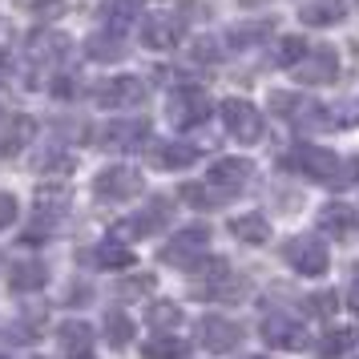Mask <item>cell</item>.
I'll return each mask as SVG.
<instances>
[{"label": "cell", "mask_w": 359, "mask_h": 359, "mask_svg": "<svg viewBox=\"0 0 359 359\" xmlns=\"http://www.w3.org/2000/svg\"><path fill=\"white\" fill-rule=\"evenodd\" d=\"M283 259L291 262L299 275H311V278H319L327 271V246L315 238V234H303V238H291V243L283 246Z\"/></svg>", "instance_id": "6da1fadb"}, {"label": "cell", "mask_w": 359, "mask_h": 359, "mask_svg": "<svg viewBox=\"0 0 359 359\" xmlns=\"http://www.w3.org/2000/svg\"><path fill=\"white\" fill-rule=\"evenodd\" d=\"M283 162H287V170H294V174H307V178H315V182H327V186H331L335 170H339L335 154H327V149H315V146L291 149Z\"/></svg>", "instance_id": "7a4b0ae2"}, {"label": "cell", "mask_w": 359, "mask_h": 359, "mask_svg": "<svg viewBox=\"0 0 359 359\" xmlns=\"http://www.w3.org/2000/svg\"><path fill=\"white\" fill-rule=\"evenodd\" d=\"M222 121H226V130L234 133V137H243V142H259V137H262L259 109H255L250 101H243V97L222 101Z\"/></svg>", "instance_id": "3957f363"}, {"label": "cell", "mask_w": 359, "mask_h": 359, "mask_svg": "<svg viewBox=\"0 0 359 359\" xmlns=\"http://www.w3.org/2000/svg\"><path fill=\"white\" fill-rule=\"evenodd\" d=\"M206 117H210V97L202 89H182V93H174V101H170V126L174 130H190V126L206 121Z\"/></svg>", "instance_id": "277c9868"}, {"label": "cell", "mask_w": 359, "mask_h": 359, "mask_svg": "<svg viewBox=\"0 0 359 359\" xmlns=\"http://www.w3.org/2000/svg\"><path fill=\"white\" fill-rule=\"evenodd\" d=\"M93 190H97L101 198H109V202H126V198H133L142 190V174H137L133 165H109L105 174H97Z\"/></svg>", "instance_id": "5b68a950"}, {"label": "cell", "mask_w": 359, "mask_h": 359, "mask_svg": "<svg viewBox=\"0 0 359 359\" xmlns=\"http://www.w3.org/2000/svg\"><path fill=\"white\" fill-rule=\"evenodd\" d=\"M291 69H294V77H299L303 85H331V81H335V73H339L335 53H331V49H315L311 57L303 53Z\"/></svg>", "instance_id": "8992f818"}, {"label": "cell", "mask_w": 359, "mask_h": 359, "mask_svg": "<svg viewBox=\"0 0 359 359\" xmlns=\"http://www.w3.org/2000/svg\"><path fill=\"white\" fill-rule=\"evenodd\" d=\"M262 339L271 343V347H287V351H294V347L307 343V331H303V323L291 319V315H271V319L262 323Z\"/></svg>", "instance_id": "52a82bcc"}, {"label": "cell", "mask_w": 359, "mask_h": 359, "mask_svg": "<svg viewBox=\"0 0 359 359\" xmlns=\"http://www.w3.org/2000/svg\"><path fill=\"white\" fill-rule=\"evenodd\" d=\"M238 339H243V331L230 323V319H202L198 323V343L206 351H230Z\"/></svg>", "instance_id": "ba28073f"}, {"label": "cell", "mask_w": 359, "mask_h": 359, "mask_svg": "<svg viewBox=\"0 0 359 359\" xmlns=\"http://www.w3.org/2000/svg\"><path fill=\"white\" fill-rule=\"evenodd\" d=\"M101 105H142L146 101V85L137 81V77H114V81H105L97 89Z\"/></svg>", "instance_id": "9c48e42d"}, {"label": "cell", "mask_w": 359, "mask_h": 359, "mask_svg": "<svg viewBox=\"0 0 359 359\" xmlns=\"http://www.w3.org/2000/svg\"><path fill=\"white\" fill-rule=\"evenodd\" d=\"M246 178H250V162H243V158H218L206 170V182L214 190H238Z\"/></svg>", "instance_id": "30bf717a"}, {"label": "cell", "mask_w": 359, "mask_h": 359, "mask_svg": "<svg viewBox=\"0 0 359 359\" xmlns=\"http://www.w3.org/2000/svg\"><path fill=\"white\" fill-rule=\"evenodd\" d=\"M210 246V226H186L174 234V243H170V250H165V259H178V266H186V259L190 255H198V250H206Z\"/></svg>", "instance_id": "8fae6325"}, {"label": "cell", "mask_w": 359, "mask_h": 359, "mask_svg": "<svg viewBox=\"0 0 359 359\" xmlns=\"http://www.w3.org/2000/svg\"><path fill=\"white\" fill-rule=\"evenodd\" d=\"M146 133H149L146 121H114V126H105L101 146L105 149H137L146 142Z\"/></svg>", "instance_id": "7c38bea8"}, {"label": "cell", "mask_w": 359, "mask_h": 359, "mask_svg": "<svg viewBox=\"0 0 359 359\" xmlns=\"http://www.w3.org/2000/svg\"><path fill=\"white\" fill-rule=\"evenodd\" d=\"M178 33H182V25L174 17H146L142 20V41H146L149 49H170V45H178Z\"/></svg>", "instance_id": "4fadbf2b"}, {"label": "cell", "mask_w": 359, "mask_h": 359, "mask_svg": "<svg viewBox=\"0 0 359 359\" xmlns=\"http://www.w3.org/2000/svg\"><path fill=\"white\" fill-rule=\"evenodd\" d=\"M33 133H36L33 117H25V114L13 117V121H8V130H4V137H0V154H4V158H17L20 149L33 142Z\"/></svg>", "instance_id": "5bb4252c"}, {"label": "cell", "mask_w": 359, "mask_h": 359, "mask_svg": "<svg viewBox=\"0 0 359 359\" xmlns=\"http://www.w3.org/2000/svg\"><path fill=\"white\" fill-rule=\"evenodd\" d=\"M319 230H327V234H347V230H355V210L351 206H343V202H331V206H323L319 210Z\"/></svg>", "instance_id": "9a60e30c"}, {"label": "cell", "mask_w": 359, "mask_h": 359, "mask_svg": "<svg viewBox=\"0 0 359 359\" xmlns=\"http://www.w3.org/2000/svg\"><path fill=\"white\" fill-rule=\"evenodd\" d=\"M154 165L158 170H186V165H194V149L182 142H162V146H154Z\"/></svg>", "instance_id": "2e32d148"}, {"label": "cell", "mask_w": 359, "mask_h": 359, "mask_svg": "<svg viewBox=\"0 0 359 359\" xmlns=\"http://www.w3.org/2000/svg\"><path fill=\"white\" fill-rule=\"evenodd\" d=\"M45 278H49L45 262H17L8 283H13V291H36V287H45Z\"/></svg>", "instance_id": "e0dca14e"}, {"label": "cell", "mask_w": 359, "mask_h": 359, "mask_svg": "<svg viewBox=\"0 0 359 359\" xmlns=\"http://www.w3.org/2000/svg\"><path fill=\"white\" fill-rule=\"evenodd\" d=\"M230 230H234V238H243V243H266V234H271V226H266L262 214H238V218L230 222Z\"/></svg>", "instance_id": "ac0fdd59"}, {"label": "cell", "mask_w": 359, "mask_h": 359, "mask_svg": "<svg viewBox=\"0 0 359 359\" xmlns=\"http://www.w3.org/2000/svg\"><path fill=\"white\" fill-rule=\"evenodd\" d=\"M89 259H97L93 266H105V271H121V266H130V262H133V255H130V250H126L121 243H114V238H109V243H101L97 250L89 255Z\"/></svg>", "instance_id": "d6986e66"}, {"label": "cell", "mask_w": 359, "mask_h": 359, "mask_svg": "<svg viewBox=\"0 0 359 359\" xmlns=\"http://www.w3.org/2000/svg\"><path fill=\"white\" fill-rule=\"evenodd\" d=\"M299 17H303V25H335V20H343V4H339V0L303 4V8H299Z\"/></svg>", "instance_id": "ffe728a7"}, {"label": "cell", "mask_w": 359, "mask_h": 359, "mask_svg": "<svg viewBox=\"0 0 359 359\" xmlns=\"http://www.w3.org/2000/svg\"><path fill=\"white\" fill-rule=\"evenodd\" d=\"M65 49H69V41L61 33H33V41H29V53H33L36 61H41V57L53 61V57H61Z\"/></svg>", "instance_id": "44dd1931"}, {"label": "cell", "mask_w": 359, "mask_h": 359, "mask_svg": "<svg viewBox=\"0 0 359 359\" xmlns=\"http://www.w3.org/2000/svg\"><path fill=\"white\" fill-rule=\"evenodd\" d=\"M142 355L146 359H182L186 355V343L174 339V335H162V339H149L146 347H142Z\"/></svg>", "instance_id": "7402d4cb"}, {"label": "cell", "mask_w": 359, "mask_h": 359, "mask_svg": "<svg viewBox=\"0 0 359 359\" xmlns=\"http://www.w3.org/2000/svg\"><path fill=\"white\" fill-rule=\"evenodd\" d=\"M105 339L114 343V347H126V343L133 339V323L121 311H109V315H105Z\"/></svg>", "instance_id": "603a6c76"}, {"label": "cell", "mask_w": 359, "mask_h": 359, "mask_svg": "<svg viewBox=\"0 0 359 359\" xmlns=\"http://www.w3.org/2000/svg\"><path fill=\"white\" fill-rule=\"evenodd\" d=\"M351 343H355V331H327L319 343V359H339Z\"/></svg>", "instance_id": "cb8c5ba5"}, {"label": "cell", "mask_w": 359, "mask_h": 359, "mask_svg": "<svg viewBox=\"0 0 359 359\" xmlns=\"http://www.w3.org/2000/svg\"><path fill=\"white\" fill-rule=\"evenodd\" d=\"M146 319H149V327H158V331H170V327H178V323H182V311L174 307V303H154Z\"/></svg>", "instance_id": "d4e9b609"}, {"label": "cell", "mask_w": 359, "mask_h": 359, "mask_svg": "<svg viewBox=\"0 0 359 359\" xmlns=\"http://www.w3.org/2000/svg\"><path fill=\"white\" fill-rule=\"evenodd\" d=\"M154 287H158L154 275H133V278H121V283H117V294H121V299H142V294H149Z\"/></svg>", "instance_id": "484cf974"}, {"label": "cell", "mask_w": 359, "mask_h": 359, "mask_svg": "<svg viewBox=\"0 0 359 359\" xmlns=\"http://www.w3.org/2000/svg\"><path fill=\"white\" fill-rule=\"evenodd\" d=\"M303 53H307V41H303V36H283V41H278L275 61H278V65H287V69H291L294 61L303 57Z\"/></svg>", "instance_id": "4316f807"}, {"label": "cell", "mask_w": 359, "mask_h": 359, "mask_svg": "<svg viewBox=\"0 0 359 359\" xmlns=\"http://www.w3.org/2000/svg\"><path fill=\"white\" fill-rule=\"evenodd\" d=\"M89 339H93V331H89V323H81V319H73V323L61 327V343H65L69 351H73V347H89Z\"/></svg>", "instance_id": "83f0119b"}, {"label": "cell", "mask_w": 359, "mask_h": 359, "mask_svg": "<svg viewBox=\"0 0 359 359\" xmlns=\"http://www.w3.org/2000/svg\"><path fill=\"white\" fill-rule=\"evenodd\" d=\"M182 198H186L194 210H202V206H218V202H222V198H214L210 190H206V186H198V182H186V186H182Z\"/></svg>", "instance_id": "f1b7e54d"}, {"label": "cell", "mask_w": 359, "mask_h": 359, "mask_svg": "<svg viewBox=\"0 0 359 359\" xmlns=\"http://www.w3.org/2000/svg\"><path fill=\"white\" fill-rule=\"evenodd\" d=\"M307 307L315 311V315H331V311L339 307V299H335L331 291H319V294H311L307 299Z\"/></svg>", "instance_id": "f546056e"}, {"label": "cell", "mask_w": 359, "mask_h": 359, "mask_svg": "<svg viewBox=\"0 0 359 359\" xmlns=\"http://www.w3.org/2000/svg\"><path fill=\"white\" fill-rule=\"evenodd\" d=\"M259 33H271V25H246V29H234V45H255L259 41Z\"/></svg>", "instance_id": "4dcf8cb0"}, {"label": "cell", "mask_w": 359, "mask_h": 359, "mask_svg": "<svg viewBox=\"0 0 359 359\" xmlns=\"http://www.w3.org/2000/svg\"><path fill=\"white\" fill-rule=\"evenodd\" d=\"M89 53H93V57H101V61H109V57H121V45H114V41H109V45H105V41H101V36H93V41H89Z\"/></svg>", "instance_id": "1f68e13d"}, {"label": "cell", "mask_w": 359, "mask_h": 359, "mask_svg": "<svg viewBox=\"0 0 359 359\" xmlns=\"http://www.w3.org/2000/svg\"><path fill=\"white\" fill-rule=\"evenodd\" d=\"M13 218H17V198H13V194H0V230L13 226Z\"/></svg>", "instance_id": "d6a6232c"}, {"label": "cell", "mask_w": 359, "mask_h": 359, "mask_svg": "<svg viewBox=\"0 0 359 359\" xmlns=\"http://www.w3.org/2000/svg\"><path fill=\"white\" fill-rule=\"evenodd\" d=\"M65 154H61V149H53V154H45V158H41V170H65Z\"/></svg>", "instance_id": "836d02e7"}, {"label": "cell", "mask_w": 359, "mask_h": 359, "mask_svg": "<svg viewBox=\"0 0 359 359\" xmlns=\"http://www.w3.org/2000/svg\"><path fill=\"white\" fill-rule=\"evenodd\" d=\"M194 57H198V61H214V57H218V45H214V41H198Z\"/></svg>", "instance_id": "e575fe53"}, {"label": "cell", "mask_w": 359, "mask_h": 359, "mask_svg": "<svg viewBox=\"0 0 359 359\" xmlns=\"http://www.w3.org/2000/svg\"><path fill=\"white\" fill-rule=\"evenodd\" d=\"M65 303H89V287H69Z\"/></svg>", "instance_id": "d590c367"}, {"label": "cell", "mask_w": 359, "mask_h": 359, "mask_svg": "<svg viewBox=\"0 0 359 359\" xmlns=\"http://www.w3.org/2000/svg\"><path fill=\"white\" fill-rule=\"evenodd\" d=\"M347 307H351V311H355V315H359V283H355V287H351V291H347Z\"/></svg>", "instance_id": "8d00e7d4"}, {"label": "cell", "mask_w": 359, "mask_h": 359, "mask_svg": "<svg viewBox=\"0 0 359 359\" xmlns=\"http://www.w3.org/2000/svg\"><path fill=\"white\" fill-rule=\"evenodd\" d=\"M69 359H93V355H89V351L81 347V351H69Z\"/></svg>", "instance_id": "74e56055"}, {"label": "cell", "mask_w": 359, "mask_h": 359, "mask_svg": "<svg viewBox=\"0 0 359 359\" xmlns=\"http://www.w3.org/2000/svg\"><path fill=\"white\" fill-rule=\"evenodd\" d=\"M0 359H13V355H4V351H0Z\"/></svg>", "instance_id": "f35d334b"}]
</instances>
